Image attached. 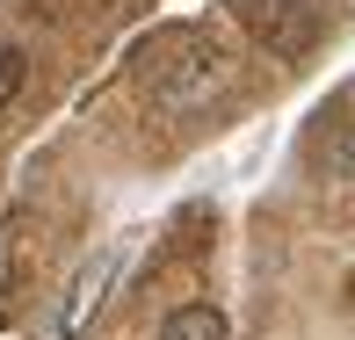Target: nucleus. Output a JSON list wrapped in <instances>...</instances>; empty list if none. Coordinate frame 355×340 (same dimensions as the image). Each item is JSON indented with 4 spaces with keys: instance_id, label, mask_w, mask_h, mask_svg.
I'll use <instances>...</instances> for the list:
<instances>
[{
    "instance_id": "f257e3e1",
    "label": "nucleus",
    "mask_w": 355,
    "mask_h": 340,
    "mask_svg": "<svg viewBox=\"0 0 355 340\" xmlns=\"http://www.w3.org/2000/svg\"><path fill=\"white\" fill-rule=\"evenodd\" d=\"M123 239H109V247H94L87 261H80V275H73V289H66V312H58V340H80L94 326V312H102V297H109V283L123 275Z\"/></svg>"
},
{
    "instance_id": "f03ea898",
    "label": "nucleus",
    "mask_w": 355,
    "mask_h": 340,
    "mask_svg": "<svg viewBox=\"0 0 355 340\" xmlns=\"http://www.w3.org/2000/svg\"><path fill=\"white\" fill-rule=\"evenodd\" d=\"M159 340H232V319L218 304H182V312H167Z\"/></svg>"
},
{
    "instance_id": "7ed1b4c3",
    "label": "nucleus",
    "mask_w": 355,
    "mask_h": 340,
    "mask_svg": "<svg viewBox=\"0 0 355 340\" xmlns=\"http://www.w3.org/2000/svg\"><path fill=\"white\" fill-rule=\"evenodd\" d=\"M319 174H327V181H355V123L319 138Z\"/></svg>"
},
{
    "instance_id": "20e7f679",
    "label": "nucleus",
    "mask_w": 355,
    "mask_h": 340,
    "mask_svg": "<svg viewBox=\"0 0 355 340\" xmlns=\"http://www.w3.org/2000/svg\"><path fill=\"white\" fill-rule=\"evenodd\" d=\"M22 80H29V58L15 51V44H0V109H15V94H22Z\"/></svg>"
}]
</instances>
